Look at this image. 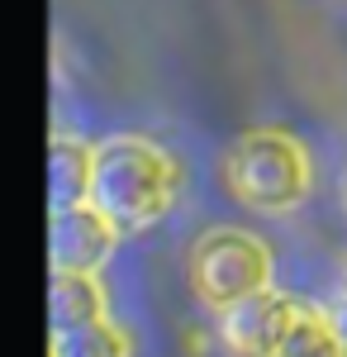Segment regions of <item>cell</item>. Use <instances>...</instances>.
Segmentation results:
<instances>
[{
    "mask_svg": "<svg viewBox=\"0 0 347 357\" xmlns=\"http://www.w3.org/2000/svg\"><path fill=\"white\" fill-rule=\"evenodd\" d=\"M176 162L148 138H105L95 148L91 210H100L119 234H138L171 210Z\"/></svg>",
    "mask_w": 347,
    "mask_h": 357,
    "instance_id": "obj_1",
    "label": "cell"
},
{
    "mask_svg": "<svg viewBox=\"0 0 347 357\" xmlns=\"http://www.w3.org/2000/svg\"><path fill=\"white\" fill-rule=\"evenodd\" d=\"M309 181H314V167H309L304 143H295L281 129L242 134L238 148L229 153V191L262 215L295 210L309 195Z\"/></svg>",
    "mask_w": 347,
    "mask_h": 357,
    "instance_id": "obj_2",
    "label": "cell"
},
{
    "mask_svg": "<svg viewBox=\"0 0 347 357\" xmlns=\"http://www.w3.org/2000/svg\"><path fill=\"white\" fill-rule=\"evenodd\" d=\"M190 281H195V296L205 305L229 310L257 291H271V252L252 234L210 229L190 248Z\"/></svg>",
    "mask_w": 347,
    "mask_h": 357,
    "instance_id": "obj_3",
    "label": "cell"
},
{
    "mask_svg": "<svg viewBox=\"0 0 347 357\" xmlns=\"http://www.w3.org/2000/svg\"><path fill=\"white\" fill-rule=\"evenodd\" d=\"M295 314H300V305L291 296L257 291V296H247V301L224 310L219 343H224L229 357H281V343L291 333Z\"/></svg>",
    "mask_w": 347,
    "mask_h": 357,
    "instance_id": "obj_4",
    "label": "cell"
},
{
    "mask_svg": "<svg viewBox=\"0 0 347 357\" xmlns=\"http://www.w3.org/2000/svg\"><path fill=\"white\" fill-rule=\"evenodd\" d=\"M114 238H119V229L100 210H91V205L62 210V215H53V229H48V262H53V272L95 276L109 262Z\"/></svg>",
    "mask_w": 347,
    "mask_h": 357,
    "instance_id": "obj_5",
    "label": "cell"
},
{
    "mask_svg": "<svg viewBox=\"0 0 347 357\" xmlns=\"http://www.w3.org/2000/svg\"><path fill=\"white\" fill-rule=\"evenodd\" d=\"M91 176H95V148L81 138L53 134L48 143V191H53V215L91 205Z\"/></svg>",
    "mask_w": 347,
    "mask_h": 357,
    "instance_id": "obj_6",
    "label": "cell"
},
{
    "mask_svg": "<svg viewBox=\"0 0 347 357\" xmlns=\"http://www.w3.org/2000/svg\"><path fill=\"white\" fill-rule=\"evenodd\" d=\"M105 319V291L95 276H77V272H53L48 281V324L53 333L62 329H81Z\"/></svg>",
    "mask_w": 347,
    "mask_h": 357,
    "instance_id": "obj_7",
    "label": "cell"
},
{
    "mask_svg": "<svg viewBox=\"0 0 347 357\" xmlns=\"http://www.w3.org/2000/svg\"><path fill=\"white\" fill-rule=\"evenodd\" d=\"M48 357H129V333L109 319L81 324V329H62L48 343Z\"/></svg>",
    "mask_w": 347,
    "mask_h": 357,
    "instance_id": "obj_8",
    "label": "cell"
},
{
    "mask_svg": "<svg viewBox=\"0 0 347 357\" xmlns=\"http://www.w3.org/2000/svg\"><path fill=\"white\" fill-rule=\"evenodd\" d=\"M281 357H347V348L333 333V324L323 319V310H300L281 343Z\"/></svg>",
    "mask_w": 347,
    "mask_h": 357,
    "instance_id": "obj_9",
    "label": "cell"
},
{
    "mask_svg": "<svg viewBox=\"0 0 347 357\" xmlns=\"http://www.w3.org/2000/svg\"><path fill=\"white\" fill-rule=\"evenodd\" d=\"M323 319L333 324V333L343 338V348H347V291H343V296H333V301L323 305Z\"/></svg>",
    "mask_w": 347,
    "mask_h": 357,
    "instance_id": "obj_10",
    "label": "cell"
},
{
    "mask_svg": "<svg viewBox=\"0 0 347 357\" xmlns=\"http://www.w3.org/2000/svg\"><path fill=\"white\" fill-rule=\"evenodd\" d=\"M343 200H347V176H343Z\"/></svg>",
    "mask_w": 347,
    "mask_h": 357,
    "instance_id": "obj_11",
    "label": "cell"
}]
</instances>
